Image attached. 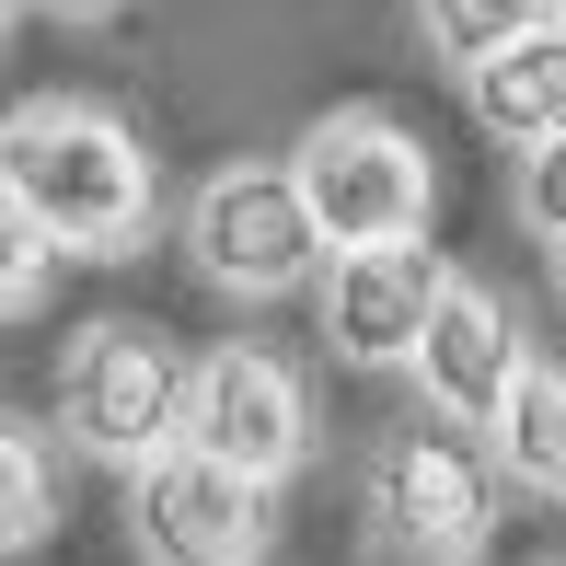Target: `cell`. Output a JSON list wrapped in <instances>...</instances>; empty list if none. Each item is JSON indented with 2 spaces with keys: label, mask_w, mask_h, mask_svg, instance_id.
I'll return each mask as SVG.
<instances>
[{
  "label": "cell",
  "mask_w": 566,
  "mask_h": 566,
  "mask_svg": "<svg viewBox=\"0 0 566 566\" xmlns=\"http://www.w3.org/2000/svg\"><path fill=\"white\" fill-rule=\"evenodd\" d=\"M0 197L46 231V254H139L150 243V150L105 105H12L0 116Z\"/></svg>",
  "instance_id": "1"
},
{
  "label": "cell",
  "mask_w": 566,
  "mask_h": 566,
  "mask_svg": "<svg viewBox=\"0 0 566 566\" xmlns=\"http://www.w3.org/2000/svg\"><path fill=\"white\" fill-rule=\"evenodd\" d=\"M277 174H290V197H301V220H313L324 254L428 243V209H440L428 139H417V127H394V116H370V105L313 116V127H301V150H290Z\"/></svg>",
  "instance_id": "2"
},
{
  "label": "cell",
  "mask_w": 566,
  "mask_h": 566,
  "mask_svg": "<svg viewBox=\"0 0 566 566\" xmlns=\"http://www.w3.org/2000/svg\"><path fill=\"white\" fill-rule=\"evenodd\" d=\"M174 405H186V358H174L150 324H82L59 358V428L93 462H163L174 451Z\"/></svg>",
  "instance_id": "3"
},
{
  "label": "cell",
  "mask_w": 566,
  "mask_h": 566,
  "mask_svg": "<svg viewBox=\"0 0 566 566\" xmlns=\"http://www.w3.org/2000/svg\"><path fill=\"white\" fill-rule=\"evenodd\" d=\"M174 451L220 462V474H243V485H277L301 451H313V394H301L290 358H266V347H220V358H197V370H186Z\"/></svg>",
  "instance_id": "4"
},
{
  "label": "cell",
  "mask_w": 566,
  "mask_h": 566,
  "mask_svg": "<svg viewBox=\"0 0 566 566\" xmlns=\"http://www.w3.org/2000/svg\"><path fill=\"white\" fill-rule=\"evenodd\" d=\"M127 544H139V566H266L277 485H243L197 451H163L127 474Z\"/></svg>",
  "instance_id": "5"
},
{
  "label": "cell",
  "mask_w": 566,
  "mask_h": 566,
  "mask_svg": "<svg viewBox=\"0 0 566 566\" xmlns=\"http://www.w3.org/2000/svg\"><path fill=\"white\" fill-rule=\"evenodd\" d=\"M370 509H381V544L405 566H474L485 532H497V474L451 428H405L370 474Z\"/></svg>",
  "instance_id": "6"
},
{
  "label": "cell",
  "mask_w": 566,
  "mask_h": 566,
  "mask_svg": "<svg viewBox=\"0 0 566 566\" xmlns=\"http://www.w3.org/2000/svg\"><path fill=\"white\" fill-rule=\"evenodd\" d=\"M186 243H197V266H209L220 290H243V301L301 290V277L324 266V243H313V220H301V197H290V174H277V163L209 174L197 209H186Z\"/></svg>",
  "instance_id": "7"
},
{
  "label": "cell",
  "mask_w": 566,
  "mask_h": 566,
  "mask_svg": "<svg viewBox=\"0 0 566 566\" xmlns=\"http://www.w3.org/2000/svg\"><path fill=\"white\" fill-rule=\"evenodd\" d=\"M405 370L428 381V405H440L451 428H485L509 405V381H521V336H509V301L485 290V277H440V301H428V336Z\"/></svg>",
  "instance_id": "8"
},
{
  "label": "cell",
  "mask_w": 566,
  "mask_h": 566,
  "mask_svg": "<svg viewBox=\"0 0 566 566\" xmlns=\"http://www.w3.org/2000/svg\"><path fill=\"white\" fill-rule=\"evenodd\" d=\"M440 254L428 243H394V254H336L324 266V336H336V358H358V370H405L428 336V301H440Z\"/></svg>",
  "instance_id": "9"
},
{
  "label": "cell",
  "mask_w": 566,
  "mask_h": 566,
  "mask_svg": "<svg viewBox=\"0 0 566 566\" xmlns=\"http://www.w3.org/2000/svg\"><path fill=\"white\" fill-rule=\"evenodd\" d=\"M462 93H474V116L497 127L509 150L566 139V35H555V23H544V35H509L497 59H474V70H462Z\"/></svg>",
  "instance_id": "10"
},
{
  "label": "cell",
  "mask_w": 566,
  "mask_h": 566,
  "mask_svg": "<svg viewBox=\"0 0 566 566\" xmlns=\"http://www.w3.org/2000/svg\"><path fill=\"white\" fill-rule=\"evenodd\" d=\"M485 440H497L509 485L566 497V358H521V381H509V405L485 417Z\"/></svg>",
  "instance_id": "11"
},
{
  "label": "cell",
  "mask_w": 566,
  "mask_h": 566,
  "mask_svg": "<svg viewBox=\"0 0 566 566\" xmlns=\"http://www.w3.org/2000/svg\"><path fill=\"white\" fill-rule=\"evenodd\" d=\"M46 521H59V462L23 417H0V555L46 544Z\"/></svg>",
  "instance_id": "12"
},
{
  "label": "cell",
  "mask_w": 566,
  "mask_h": 566,
  "mask_svg": "<svg viewBox=\"0 0 566 566\" xmlns=\"http://www.w3.org/2000/svg\"><path fill=\"white\" fill-rule=\"evenodd\" d=\"M417 12H428V35H440V59L474 70V59H497L509 35H544L566 0H417Z\"/></svg>",
  "instance_id": "13"
},
{
  "label": "cell",
  "mask_w": 566,
  "mask_h": 566,
  "mask_svg": "<svg viewBox=\"0 0 566 566\" xmlns=\"http://www.w3.org/2000/svg\"><path fill=\"white\" fill-rule=\"evenodd\" d=\"M46 266H59V254H46V231L12 209V197H0V324L12 313H35L46 301Z\"/></svg>",
  "instance_id": "14"
},
{
  "label": "cell",
  "mask_w": 566,
  "mask_h": 566,
  "mask_svg": "<svg viewBox=\"0 0 566 566\" xmlns=\"http://www.w3.org/2000/svg\"><path fill=\"white\" fill-rule=\"evenodd\" d=\"M521 220H532V231H544V243L566 254V139L521 150Z\"/></svg>",
  "instance_id": "15"
},
{
  "label": "cell",
  "mask_w": 566,
  "mask_h": 566,
  "mask_svg": "<svg viewBox=\"0 0 566 566\" xmlns=\"http://www.w3.org/2000/svg\"><path fill=\"white\" fill-rule=\"evenodd\" d=\"M46 12H59V23H93V12H116V0H46Z\"/></svg>",
  "instance_id": "16"
},
{
  "label": "cell",
  "mask_w": 566,
  "mask_h": 566,
  "mask_svg": "<svg viewBox=\"0 0 566 566\" xmlns=\"http://www.w3.org/2000/svg\"><path fill=\"white\" fill-rule=\"evenodd\" d=\"M12 12H23V0H0V35H12Z\"/></svg>",
  "instance_id": "17"
},
{
  "label": "cell",
  "mask_w": 566,
  "mask_h": 566,
  "mask_svg": "<svg viewBox=\"0 0 566 566\" xmlns=\"http://www.w3.org/2000/svg\"><path fill=\"white\" fill-rule=\"evenodd\" d=\"M555 290H566V254H555Z\"/></svg>",
  "instance_id": "18"
},
{
  "label": "cell",
  "mask_w": 566,
  "mask_h": 566,
  "mask_svg": "<svg viewBox=\"0 0 566 566\" xmlns=\"http://www.w3.org/2000/svg\"><path fill=\"white\" fill-rule=\"evenodd\" d=\"M555 35H566V12H555Z\"/></svg>",
  "instance_id": "19"
}]
</instances>
